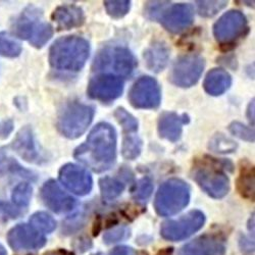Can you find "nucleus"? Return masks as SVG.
<instances>
[{"label": "nucleus", "mask_w": 255, "mask_h": 255, "mask_svg": "<svg viewBox=\"0 0 255 255\" xmlns=\"http://www.w3.org/2000/svg\"><path fill=\"white\" fill-rule=\"evenodd\" d=\"M74 156L96 173L109 171L117 159V133L108 123L96 125L86 142L78 146Z\"/></svg>", "instance_id": "1"}, {"label": "nucleus", "mask_w": 255, "mask_h": 255, "mask_svg": "<svg viewBox=\"0 0 255 255\" xmlns=\"http://www.w3.org/2000/svg\"><path fill=\"white\" fill-rule=\"evenodd\" d=\"M90 54L89 42L79 36H66L57 39L49 50V62L59 71L79 72Z\"/></svg>", "instance_id": "2"}, {"label": "nucleus", "mask_w": 255, "mask_h": 255, "mask_svg": "<svg viewBox=\"0 0 255 255\" xmlns=\"http://www.w3.org/2000/svg\"><path fill=\"white\" fill-rule=\"evenodd\" d=\"M137 67L136 57L127 47L109 45L96 54L92 69L96 74H111L127 79L133 76Z\"/></svg>", "instance_id": "3"}, {"label": "nucleus", "mask_w": 255, "mask_h": 255, "mask_svg": "<svg viewBox=\"0 0 255 255\" xmlns=\"http://www.w3.org/2000/svg\"><path fill=\"white\" fill-rule=\"evenodd\" d=\"M93 106L79 101H70L58 112L56 126L59 133L66 138L77 139L82 136L93 121Z\"/></svg>", "instance_id": "4"}, {"label": "nucleus", "mask_w": 255, "mask_h": 255, "mask_svg": "<svg viewBox=\"0 0 255 255\" xmlns=\"http://www.w3.org/2000/svg\"><path fill=\"white\" fill-rule=\"evenodd\" d=\"M12 33L16 37L30 42L34 47L41 48L51 39L53 28L44 22L39 9L29 6L13 22Z\"/></svg>", "instance_id": "5"}, {"label": "nucleus", "mask_w": 255, "mask_h": 255, "mask_svg": "<svg viewBox=\"0 0 255 255\" xmlns=\"http://www.w3.org/2000/svg\"><path fill=\"white\" fill-rule=\"evenodd\" d=\"M190 201V187L180 179H169L158 189L154 207L157 214L169 217L184 209Z\"/></svg>", "instance_id": "6"}, {"label": "nucleus", "mask_w": 255, "mask_h": 255, "mask_svg": "<svg viewBox=\"0 0 255 255\" xmlns=\"http://www.w3.org/2000/svg\"><path fill=\"white\" fill-rule=\"evenodd\" d=\"M204 59L196 54H186L179 57L169 74V81L181 88L192 87L199 81L204 70Z\"/></svg>", "instance_id": "7"}, {"label": "nucleus", "mask_w": 255, "mask_h": 255, "mask_svg": "<svg viewBox=\"0 0 255 255\" xmlns=\"http://www.w3.org/2000/svg\"><path fill=\"white\" fill-rule=\"evenodd\" d=\"M248 32L246 16L239 10L223 14L214 26V35L223 45L233 44Z\"/></svg>", "instance_id": "8"}, {"label": "nucleus", "mask_w": 255, "mask_h": 255, "mask_svg": "<svg viewBox=\"0 0 255 255\" xmlns=\"http://www.w3.org/2000/svg\"><path fill=\"white\" fill-rule=\"evenodd\" d=\"M205 217L200 210H192L178 220L163 223L160 234L166 240L180 241L199 231L203 227Z\"/></svg>", "instance_id": "9"}, {"label": "nucleus", "mask_w": 255, "mask_h": 255, "mask_svg": "<svg viewBox=\"0 0 255 255\" xmlns=\"http://www.w3.org/2000/svg\"><path fill=\"white\" fill-rule=\"evenodd\" d=\"M129 100L135 109H157L161 101L159 84L155 79L148 76L138 79L129 92Z\"/></svg>", "instance_id": "10"}, {"label": "nucleus", "mask_w": 255, "mask_h": 255, "mask_svg": "<svg viewBox=\"0 0 255 255\" xmlns=\"http://www.w3.org/2000/svg\"><path fill=\"white\" fill-rule=\"evenodd\" d=\"M123 90V79L111 74H96L89 81L87 93L90 98L106 103L119 98Z\"/></svg>", "instance_id": "11"}, {"label": "nucleus", "mask_w": 255, "mask_h": 255, "mask_svg": "<svg viewBox=\"0 0 255 255\" xmlns=\"http://www.w3.org/2000/svg\"><path fill=\"white\" fill-rule=\"evenodd\" d=\"M193 179L212 198L225 197L230 190V180L220 169L200 167L196 169Z\"/></svg>", "instance_id": "12"}, {"label": "nucleus", "mask_w": 255, "mask_h": 255, "mask_svg": "<svg viewBox=\"0 0 255 255\" xmlns=\"http://www.w3.org/2000/svg\"><path fill=\"white\" fill-rule=\"evenodd\" d=\"M59 181L71 192L80 196L89 194L93 186L91 175L74 163H68L60 168Z\"/></svg>", "instance_id": "13"}, {"label": "nucleus", "mask_w": 255, "mask_h": 255, "mask_svg": "<svg viewBox=\"0 0 255 255\" xmlns=\"http://www.w3.org/2000/svg\"><path fill=\"white\" fill-rule=\"evenodd\" d=\"M157 19L166 31L178 34L192 25L194 11L189 4H175L168 8L164 7Z\"/></svg>", "instance_id": "14"}, {"label": "nucleus", "mask_w": 255, "mask_h": 255, "mask_svg": "<svg viewBox=\"0 0 255 255\" xmlns=\"http://www.w3.org/2000/svg\"><path fill=\"white\" fill-rule=\"evenodd\" d=\"M41 198L44 204L57 214H67L76 208L78 202L75 198L60 189L58 184L49 180L41 188Z\"/></svg>", "instance_id": "15"}, {"label": "nucleus", "mask_w": 255, "mask_h": 255, "mask_svg": "<svg viewBox=\"0 0 255 255\" xmlns=\"http://www.w3.org/2000/svg\"><path fill=\"white\" fill-rule=\"evenodd\" d=\"M45 242V237L28 225H18L8 233V243L14 250H35Z\"/></svg>", "instance_id": "16"}, {"label": "nucleus", "mask_w": 255, "mask_h": 255, "mask_svg": "<svg viewBox=\"0 0 255 255\" xmlns=\"http://www.w3.org/2000/svg\"><path fill=\"white\" fill-rule=\"evenodd\" d=\"M189 117L187 115H178L173 112L162 113L158 119L157 130L161 138L177 142L183 133V126L189 123Z\"/></svg>", "instance_id": "17"}, {"label": "nucleus", "mask_w": 255, "mask_h": 255, "mask_svg": "<svg viewBox=\"0 0 255 255\" xmlns=\"http://www.w3.org/2000/svg\"><path fill=\"white\" fill-rule=\"evenodd\" d=\"M12 149L28 162L40 163L42 160L41 154L37 149L32 130L29 127H25L20 130L13 142L11 143Z\"/></svg>", "instance_id": "18"}, {"label": "nucleus", "mask_w": 255, "mask_h": 255, "mask_svg": "<svg viewBox=\"0 0 255 255\" xmlns=\"http://www.w3.org/2000/svg\"><path fill=\"white\" fill-rule=\"evenodd\" d=\"M225 244L216 236H202L188 243L182 255H225Z\"/></svg>", "instance_id": "19"}, {"label": "nucleus", "mask_w": 255, "mask_h": 255, "mask_svg": "<svg viewBox=\"0 0 255 255\" xmlns=\"http://www.w3.org/2000/svg\"><path fill=\"white\" fill-rule=\"evenodd\" d=\"M52 19L58 30H71L81 27L85 22V14L81 7L74 4L58 6L52 13Z\"/></svg>", "instance_id": "20"}, {"label": "nucleus", "mask_w": 255, "mask_h": 255, "mask_svg": "<svg viewBox=\"0 0 255 255\" xmlns=\"http://www.w3.org/2000/svg\"><path fill=\"white\" fill-rule=\"evenodd\" d=\"M147 68L154 73L161 72L169 60V48L163 41H155L144 52Z\"/></svg>", "instance_id": "21"}, {"label": "nucleus", "mask_w": 255, "mask_h": 255, "mask_svg": "<svg viewBox=\"0 0 255 255\" xmlns=\"http://www.w3.org/2000/svg\"><path fill=\"white\" fill-rule=\"evenodd\" d=\"M231 85L232 78L227 71L214 69L206 75L203 82V88L205 92L211 96H220L229 90Z\"/></svg>", "instance_id": "22"}, {"label": "nucleus", "mask_w": 255, "mask_h": 255, "mask_svg": "<svg viewBox=\"0 0 255 255\" xmlns=\"http://www.w3.org/2000/svg\"><path fill=\"white\" fill-rule=\"evenodd\" d=\"M240 194L250 200H254V167L251 164H243L237 181Z\"/></svg>", "instance_id": "23"}, {"label": "nucleus", "mask_w": 255, "mask_h": 255, "mask_svg": "<svg viewBox=\"0 0 255 255\" xmlns=\"http://www.w3.org/2000/svg\"><path fill=\"white\" fill-rule=\"evenodd\" d=\"M99 188L102 198L112 201L123 193L125 190V183L117 178L104 177L99 180Z\"/></svg>", "instance_id": "24"}, {"label": "nucleus", "mask_w": 255, "mask_h": 255, "mask_svg": "<svg viewBox=\"0 0 255 255\" xmlns=\"http://www.w3.org/2000/svg\"><path fill=\"white\" fill-rule=\"evenodd\" d=\"M6 173L17 174L27 179L35 178L32 172L27 171V169L20 166L16 160L8 156L6 151L3 149V148H1V149H0V175H3Z\"/></svg>", "instance_id": "25"}, {"label": "nucleus", "mask_w": 255, "mask_h": 255, "mask_svg": "<svg viewBox=\"0 0 255 255\" xmlns=\"http://www.w3.org/2000/svg\"><path fill=\"white\" fill-rule=\"evenodd\" d=\"M142 151V140L138 135H125L122 145V154L126 159L134 160Z\"/></svg>", "instance_id": "26"}, {"label": "nucleus", "mask_w": 255, "mask_h": 255, "mask_svg": "<svg viewBox=\"0 0 255 255\" xmlns=\"http://www.w3.org/2000/svg\"><path fill=\"white\" fill-rule=\"evenodd\" d=\"M208 147L211 151L221 154H227L236 151L237 143L224 134L219 133L210 139Z\"/></svg>", "instance_id": "27"}, {"label": "nucleus", "mask_w": 255, "mask_h": 255, "mask_svg": "<svg viewBox=\"0 0 255 255\" xmlns=\"http://www.w3.org/2000/svg\"><path fill=\"white\" fill-rule=\"evenodd\" d=\"M115 118L123 128L125 135L135 134L138 131V121L124 108H119L115 112Z\"/></svg>", "instance_id": "28"}, {"label": "nucleus", "mask_w": 255, "mask_h": 255, "mask_svg": "<svg viewBox=\"0 0 255 255\" xmlns=\"http://www.w3.org/2000/svg\"><path fill=\"white\" fill-rule=\"evenodd\" d=\"M153 183L149 177H145L140 180L133 189V197L136 201L144 203L146 202L152 194Z\"/></svg>", "instance_id": "29"}, {"label": "nucleus", "mask_w": 255, "mask_h": 255, "mask_svg": "<svg viewBox=\"0 0 255 255\" xmlns=\"http://www.w3.org/2000/svg\"><path fill=\"white\" fill-rule=\"evenodd\" d=\"M22 52V46L16 41L8 38L4 33H0V55L16 57Z\"/></svg>", "instance_id": "30"}, {"label": "nucleus", "mask_w": 255, "mask_h": 255, "mask_svg": "<svg viewBox=\"0 0 255 255\" xmlns=\"http://www.w3.org/2000/svg\"><path fill=\"white\" fill-rule=\"evenodd\" d=\"M32 187L27 183L18 184L12 191V200L17 206H28L32 198Z\"/></svg>", "instance_id": "31"}, {"label": "nucleus", "mask_w": 255, "mask_h": 255, "mask_svg": "<svg viewBox=\"0 0 255 255\" xmlns=\"http://www.w3.org/2000/svg\"><path fill=\"white\" fill-rule=\"evenodd\" d=\"M104 7L112 17L114 18H121L125 16L130 10L131 2L128 0H119V1H104Z\"/></svg>", "instance_id": "32"}, {"label": "nucleus", "mask_w": 255, "mask_h": 255, "mask_svg": "<svg viewBox=\"0 0 255 255\" xmlns=\"http://www.w3.org/2000/svg\"><path fill=\"white\" fill-rule=\"evenodd\" d=\"M33 228L45 233H50L56 228V222L45 212H37L31 218Z\"/></svg>", "instance_id": "33"}, {"label": "nucleus", "mask_w": 255, "mask_h": 255, "mask_svg": "<svg viewBox=\"0 0 255 255\" xmlns=\"http://www.w3.org/2000/svg\"><path fill=\"white\" fill-rule=\"evenodd\" d=\"M198 12L204 17H211L224 9L228 2L227 1H197Z\"/></svg>", "instance_id": "34"}, {"label": "nucleus", "mask_w": 255, "mask_h": 255, "mask_svg": "<svg viewBox=\"0 0 255 255\" xmlns=\"http://www.w3.org/2000/svg\"><path fill=\"white\" fill-rule=\"evenodd\" d=\"M229 131L232 135H234V136L241 139V140L251 142V143L254 142V132H253V130H251L250 128L246 127L242 123L233 122L229 126Z\"/></svg>", "instance_id": "35"}, {"label": "nucleus", "mask_w": 255, "mask_h": 255, "mask_svg": "<svg viewBox=\"0 0 255 255\" xmlns=\"http://www.w3.org/2000/svg\"><path fill=\"white\" fill-rule=\"evenodd\" d=\"M128 235H129V231H128V229L118 228L106 233L103 239L106 243H114V242H118L125 239Z\"/></svg>", "instance_id": "36"}, {"label": "nucleus", "mask_w": 255, "mask_h": 255, "mask_svg": "<svg viewBox=\"0 0 255 255\" xmlns=\"http://www.w3.org/2000/svg\"><path fill=\"white\" fill-rule=\"evenodd\" d=\"M111 255H133V250L129 247H118L113 250Z\"/></svg>", "instance_id": "37"}, {"label": "nucleus", "mask_w": 255, "mask_h": 255, "mask_svg": "<svg viewBox=\"0 0 255 255\" xmlns=\"http://www.w3.org/2000/svg\"><path fill=\"white\" fill-rule=\"evenodd\" d=\"M247 118L249 122L253 125L254 124V99L249 103L248 109H247Z\"/></svg>", "instance_id": "38"}, {"label": "nucleus", "mask_w": 255, "mask_h": 255, "mask_svg": "<svg viewBox=\"0 0 255 255\" xmlns=\"http://www.w3.org/2000/svg\"><path fill=\"white\" fill-rule=\"evenodd\" d=\"M46 255H73L72 253L68 252V251H65V250H56V251H52V252H49L48 254Z\"/></svg>", "instance_id": "39"}, {"label": "nucleus", "mask_w": 255, "mask_h": 255, "mask_svg": "<svg viewBox=\"0 0 255 255\" xmlns=\"http://www.w3.org/2000/svg\"><path fill=\"white\" fill-rule=\"evenodd\" d=\"M0 255H6L5 249L1 245H0Z\"/></svg>", "instance_id": "40"}]
</instances>
